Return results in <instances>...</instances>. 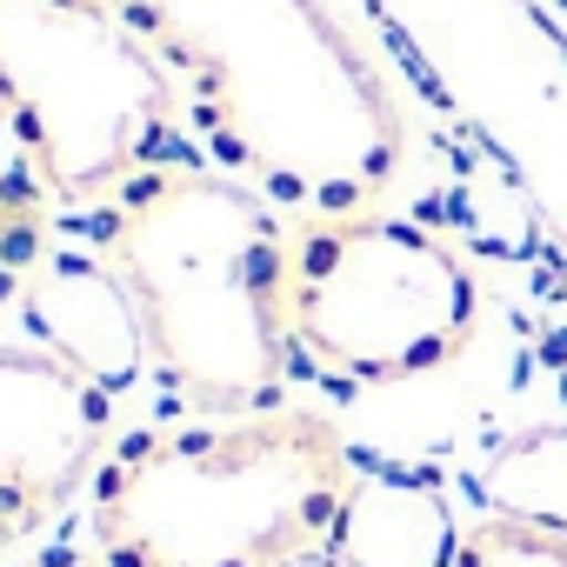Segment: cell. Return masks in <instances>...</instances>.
<instances>
[{
	"label": "cell",
	"mask_w": 567,
	"mask_h": 567,
	"mask_svg": "<svg viewBox=\"0 0 567 567\" xmlns=\"http://www.w3.org/2000/svg\"><path fill=\"white\" fill-rule=\"evenodd\" d=\"M280 321L295 361L348 388L441 374L481 328L467 260L421 220L341 207L288 227Z\"/></svg>",
	"instance_id": "4"
},
{
	"label": "cell",
	"mask_w": 567,
	"mask_h": 567,
	"mask_svg": "<svg viewBox=\"0 0 567 567\" xmlns=\"http://www.w3.org/2000/svg\"><path fill=\"white\" fill-rule=\"evenodd\" d=\"M354 487L341 427L315 408L207 414L127 441L94 481L101 567H280L328 547Z\"/></svg>",
	"instance_id": "2"
},
{
	"label": "cell",
	"mask_w": 567,
	"mask_h": 567,
	"mask_svg": "<svg viewBox=\"0 0 567 567\" xmlns=\"http://www.w3.org/2000/svg\"><path fill=\"white\" fill-rule=\"evenodd\" d=\"M114 394L48 348L0 341V547L54 520L107 454Z\"/></svg>",
	"instance_id": "5"
},
{
	"label": "cell",
	"mask_w": 567,
	"mask_h": 567,
	"mask_svg": "<svg viewBox=\"0 0 567 567\" xmlns=\"http://www.w3.org/2000/svg\"><path fill=\"white\" fill-rule=\"evenodd\" d=\"M454 501L421 467H354L328 547L348 567H454L461 554Z\"/></svg>",
	"instance_id": "7"
},
{
	"label": "cell",
	"mask_w": 567,
	"mask_h": 567,
	"mask_svg": "<svg viewBox=\"0 0 567 567\" xmlns=\"http://www.w3.org/2000/svg\"><path fill=\"white\" fill-rule=\"evenodd\" d=\"M181 114L167 61L107 0H0V121L54 200L101 207L181 161Z\"/></svg>",
	"instance_id": "3"
},
{
	"label": "cell",
	"mask_w": 567,
	"mask_h": 567,
	"mask_svg": "<svg viewBox=\"0 0 567 567\" xmlns=\"http://www.w3.org/2000/svg\"><path fill=\"white\" fill-rule=\"evenodd\" d=\"M454 567H567V527L540 514L487 507L481 520H467Z\"/></svg>",
	"instance_id": "8"
},
{
	"label": "cell",
	"mask_w": 567,
	"mask_h": 567,
	"mask_svg": "<svg viewBox=\"0 0 567 567\" xmlns=\"http://www.w3.org/2000/svg\"><path fill=\"white\" fill-rule=\"evenodd\" d=\"M14 301H21L28 341L61 354L68 368H81L94 388L127 394L141 374H154L141 315H134V301L121 288V274L101 254H87V247H34L21 260Z\"/></svg>",
	"instance_id": "6"
},
{
	"label": "cell",
	"mask_w": 567,
	"mask_h": 567,
	"mask_svg": "<svg viewBox=\"0 0 567 567\" xmlns=\"http://www.w3.org/2000/svg\"><path fill=\"white\" fill-rule=\"evenodd\" d=\"M8 288H21V267H8V247H0V295Z\"/></svg>",
	"instance_id": "10"
},
{
	"label": "cell",
	"mask_w": 567,
	"mask_h": 567,
	"mask_svg": "<svg viewBox=\"0 0 567 567\" xmlns=\"http://www.w3.org/2000/svg\"><path fill=\"white\" fill-rule=\"evenodd\" d=\"M68 567H101V560H68Z\"/></svg>",
	"instance_id": "11"
},
{
	"label": "cell",
	"mask_w": 567,
	"mask_h": 567,
	"mask_svg": "<svg viewBox=\"0 0 567 567\" xmlns=\"http://www.w3.org/2000/svg\"><path fill=\"white\" fill-rule=\"evenodd\" d=\"M94 254L121 274L154 374L194 414L280 408L295 368L280 321L288 227L260 187L194 154L161 161L94 207Z\"/></svg>",
	"instance_id": "1"
},
{
	"label": "cell",
	"mask_w": 567,
	"mask_h": 567,
	"mask_svg": "<svg viewBox=\"0 0 567 567\" xmlns=\"http://www.w3.org/2000/svg\"><path fill=\"white\" fill-rule=\"evenodd\" d=\"M280 567H348L334 547H308V554H295V560H280Z\"/></svg>",
	"instance_id": "9"
}]
</instances>
